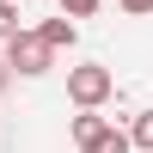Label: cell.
<instances>
[{
  "mask_svg": "<svg viewBox=\"0 0 153 153\" xmlns=\"http://www.w3.org/2000/svg\"><path fill=\"white\" fill-rule=\"evenodd\" d=\"M110 92H117V74H110V68H98V61H86V68H68V98H74L80 110H98Z\"/></svg>",
  "mask_w": 153,
  "mask_h": 153,
  "instance_id": "cell-1",
  "label": "cell"
},
{
  "mask_svg": "<svg viewBox=\"0 0 153 153\" xmlns=\"http://www.w3.org/2000/svg\"><path fill=\"white\" fill-rule=\"evenodd\" d=\"M49 55H55V49L43 43V31H19V37H6V68H19V74H43Z\"/></svg>",
  "mask_w": 153,
  "mask_h": 153,
  "instance_id": "cell-2",
  "label": "cell"
},
{
  "mask_svg": "<svg viewBox=\"0 0 153 153\" xmlns=\"http://www.w3.org/2000/svg\"><path fill=\"white\" fill-rule=\"evenodd\" d=\"M80 153H135V141H129V135H123V129H104V135H98V141H86Z\"/></svg>",
  "mask_w": 153,
  "mask_h": 153,
  "instance_id": "cell-3",
  "label": "cell"
},
{
  "mask_svg": "<svg viewBox=\"0 0 153 153\" xmlns=\"http://www.w3.org/2000/svg\"><path fill=\"white\" fill-rule=\"evenodd\" d=\"M74 37H80L74 19H49V25H43V43H49V49H74Z\"/></svg>",
  "mask_w": 153,
  "mask_h": 153,
  "instance_id": "cell-4",
  "label": "cell"
},
{
  "mask_svg": "<svg viewBox=\"0 0 153 153\" xmlns=\"http://www.w3.org/2000/svg\"><path fill=\"white\" fill-rule=\"evenodd\" d=\"M104 129H110V123H104V117H92V110H80V117H74V141H80V147H86V141H98Z\"/></svg>",
  "mask_w": 153,
  "mask_h": 153,
  "instance_id": "cell-5",
  "label": "cell"
},
{
  "mask_svg": "<svg viewBox=\"0 0 153 153\" xmlns=\"http://www.w3.org/2000/svg\"><path fill=\"white\" fill-rule=\"evenodd\" d=\"M129 141L153 153V110H141V117H135V129H129Z\"/></svg>",
  "mask_w": 153,
  "mask_h": 153,
  "instance_id": "cell-6",
  "label": "cell"
},
{
  "mask_svg": "<svg viewBox=\"0 0 153 153\" xmlns=\"http://www.w3.org/2000/svg\"><path fill=\"white\" fill-rule=\"evenodd\" d=\"M0 37H19V6L12 0H0Z\"/></svg>",
  "mask_w": 153,
  "mask_h": 153,
  "instance_id": "cell-7",
  "label": "cell"
},
{
  "mask_svg": "<svg viewBox=\"0 0 153 153\" xmlns=\"http://www.w3.org/2000/svg\"><path fill=\"white\" fill-rule=\"evenodd\" d=\"M61 12H68V19H92L98 0H61Z\"/></svg>",
  "mask_w": 153,
  "mask_h": 153,
  "instance_id": "cell-8",
  "label": "cell"
},
{
  "mask_svg": "<svg viewBox=\"0 0 153 153\" xmlns=\"http://www.w3.org/2000/svg\"><path fill=\"white\" fill-rule=\"evenodd\" d=\"M123 12H135V19H141V12H153V0H117Z\"/></svg>",
  "mask_w": 153,
  "mask_h": 153,
  "instance_id": "cell-9",
  "label": "cell"
},
{
  "mask_svg": "<svg viewBox=\"0 0 153 153\" xmlns=\"http://www.w3.org/2000/svg\"><path fill=\"white\" fill-rule=\"evenodd\" d=\"M0 86H6V68H0Z\"/></svg>",
  "mask_w": 153,
  "mask_h": 153,
  "instance_id": "cell-10",
  "label": "cell"
}]
</instances>
